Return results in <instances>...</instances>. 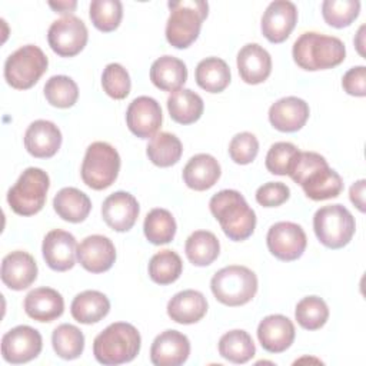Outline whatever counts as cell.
<instances>
[{"instance_id":"obj_1","label":"cell","mask_w":366,"mask_h":366,"mask_svg":"<svg viewBox=\"0 0 366 366\" xmlns=\"http://www.w3.org/2000/svg\"><path fill=\"white\" fill-rule=\"evenodd\" d=\"M287 176L300 184L305 194L312 200L337 197L343 190L340 174L330 169L326 159L315 152H297Z\"/></svg>"},{"instance_id":"obj_2","label":"cell","mask_w":366,"mask_h":366,"mask_svg":"<svg viewBox=\"0 0 366 366\" xmlns=\"http://www.w3.org/2000/svg\"><path fill=\"white\" fill-rule=\"evenodd\" d=\"M209 207L230 240H246L254 232L256 213L237 190L226 189L217 192L212 196Z\"/></svg>"},{"instance_id":"obj_3","label":"cell","mask_w":366,"mask_h":366,"mask_svg":"<svg viewBox=\"0 0 366 366\" xmlns=\"http://www.w3.org/2000/svg\"><path fill=\"white\" fill-rule=\"evenodd\" d=\"M292 56L300 69L316 71L339 66L345 60L346 49L343 41L335 36L306 31L296 39Z\"/></svg>"},{"instance_id":"obj_4","label":"cell","mask_w":366,"mask_h":366,"mask_svg":"<svg viewBox=\"0 0 366 366\" xmlns=\"http://www.w3.org/2000/svg\"><path fill=\"white\" fill-rule=\"evenodd\" d=\"M140 333L126 322H114L100 332L93 342L96 360L106 366L132 362L140 352Z\"/></svg>"},{"instance_id":"obj_5","label":"cell","mask_w":366,"mask_h":366,"mask_svg":"<svg viewBox=\"0 0 366 366\" xmlns=\"http://www.w3.org/2000/svg\"><path fill=\"white\" fill-rule=\"evenodd\" d=\"M167 6L170 16L166 23V39L170 46L186 49L199 37L209 4L202 0H182L169 1Z\"/></svg>"},{"instance_id":"obj_6","label":"cell","mask_w":366,"mask_h":366,"mask_svg":"<svg viewBox=\"0 0 366 366\" xmlns=\"http://www.w3.org/2000/svg\"><path fill=\"white\" fill-rule=\"evenodd\" d=\"M214 297L230 307L249 303L257 292V277L246 266L232 264L216 272L210 280Z\"/></svg>"},{"instance_id":"obj_7","label":"cell","mask_w":366,"mask_h":366,"mask_svg":"<svg viewBox=\"0 0 366 366\" xmlns=\"http://www.w3.org/2000/svg\"><path fill=\"white\" fill-rule=\"evenodd\" d=\"M49 187L50 179L43 169L27 167L9 189L7 203L16 214L33 216L43 209Z\"/></svg>"},{"instance_id":"obj_8","label":"cell","mask_w":366,"mask_h":366,"mask_svg":"<svg viewBox=\"0 0 366 366\" xmlns=\"http://www.w3.org/2000/svg\"><path fill=\"white\" fill-rule=\"evenodd\" d=\"M119 170L120 156L112 144L106 142H94L87 147L80 174L90 189H107L117 179Z\"/></svg>"},{"instance_id":"obj_9","label":"cell","mask_w":366,"mask_h":366,"mask_svg":"<svg viewBox=\"0 0 366 366\" xmlns=\"http://www.w3.org/2000/svg\"><path fill=\"white\" fill-rule=\"evenodd\" d=\"M313 230L317 240L329 249L346 246L356 230L355 217L342 204H329L316 210Z\"/></svg>"},{"instance_id":"obj_10","label":"cell","mask_w":366,"mask_h":366,"mask_svg":"<svg viewBox=\"0 0 366 366\" xmlns=\"http://www.w3.org/2000/svg\"><path fill=\"white\" fill-rule=\"evenodd\" d=\"M49 60L43 50L34 44H26L11 53L4 63V79L13 89L33 87L47 70Z\"/></svg>"},{"instance_id":"obj_11","label":"cell","mask_w":366,"mask_h":366,"mask_svg":"<svg viewBox=\"0 0 366 366\" xmlns=\"http://www.w3.org/2000/svg\"><path fill=\"white\" fill-rule=\"evenodd\" d=\"M89 39L84 21L73 14L63 16L51 23L47 31V41L51 50L61 57L79 54Z\"/></svg>"},{"instance_id":"obj_12","label":"cell","mask_w":366,"mask_h":366,"mask_svg":"<svg viewBox=\"0 0 366 366\" xmlns=\"http://www.w3.org/2000/svg\"><path fill=\"white\" fill-rule=\"evenodd\" d=\"M43 347L39 330L31 326L20 325L4 333L1 337L3 359L11 365H20L37 357Z\"/></svg>"},{"instance_id":"obj_13","label":"cell","mask_w":366,"mask_h":366,"mask_svg":"<svg viewBox=\"0 0 366 366\" xmlns=\"http://www.w3.org/2000/svg\"><path fill=\"white\" fill-rule=\"evenodd\" d=\"M266 243L269 252L283 262H292L299 259L307 244L306 233L297 223L277 222L270 226Z\"/></svg>"},{"instance_id":"obj_14","label":"cell","mask_w":366,"mask_h":366,"mask_svg":"<svg viewBox=\"0 0 366 366\" xmlns=\"http://www.w3.org/2000/svg\"><path fill=\"white\" fill-rule=\"evenodd\" d=\"M162 107L149 96L136 97L127 107L126 123L129 130L140 139H152L162 126Z\"/></svg>"},{"instance_id":"obj_15","label":"cell","mask_w":366,"mask_h":366,"mask_svg":"<svg viewBox=\"0 0 366 366\" xmlns=\"http://www.w3.org/2000/svg\"><path fill=\"white\" fill-rule=\"evenodd\" d=\"M297 21V9L292 1H272L262 16V33L270 43L285 41Z\"/></svg>"},{"instance_id":"obj_16","label":"cell","mask_w":366,"mask_h":366,"mask_svg":"<svg viewBox=\"0 0 366 366\" xmlns=\"http://www.w3.org/2000/svg\"><path fill=\"white\" fill-rule=\"evenodd\" d=\"M41 252L50 269L56 272H66L76 263L77 243L71 233L54 229L44 236Z\"/></svg>"},{"instance_id":"obj_17","label":"cell","mask_w":366,"mask_h":366,"mask_svg":"<svg viewBox=\"0 0 366 366\" xmlns=\"http://www.w3.org/2000/svg\"><path fill=\"white\" fill-rule=\"evenodd\" d=\"M190 355V342L179 330H164L156 336L150 347V360L156 366L183 365Z\"/></svg>"},{"instance_id":"obj_18","label":"cell","mask_w":366,"mask_h":366,"mask_svg":"<svg viewBox=\"0 0 366 366\" xmlns=\"http://www.w3.org/2000/svg\"><path fill=\"white\" fill-rule=\"evenodd\" d=\"M139 203L129 192H114L107 196L102 206V216L106 224L116 232L130 230L139 216Z\"/></svg>"},{"instance_id":"obj_19","label":"cell","mask_w":366,"mask_h":366,"mask_svg":"<svg viewBox=\"0 0 366 366\" xmlns=\"http://www.w3.org/2000/svg\"><path fill=\"white\" fill-rule=\"evenodd\" d=\"M77 260L90 273L107 272L116 260L113 242L103 234H92L77 246Z\"/></svg>"},{"instance_id":"obj_20","label":"cell","mask_w":366,"mask_h":366,"mask_svg":"<svg viewBox=\"0 0 366 366\" xmlns=\"http://www.w3.org/2000/svg\"><path fill=\"white\" fill-rule=\"evenodd\" d=\"M295 325L283 315H269L257 326V339L269 353H282L295 340Z\"/></svg>"},{"instance_id":"obj_21","label":"cell","mask_w":366,"mask_h":366,"mask_svg":"<svg viewBox=\"0 0 366 366\" xmlns=\"http://www.w3.org/2000/svg\"><path fill=\"white\" fill-rule=\"evenodd\" d=\"M309 112V104L303 99L287 96L270 106L269 122L279 132L293 133L306 124Z\"/></svg>"},{"instance_id":"obj_22","label":"cell","mask_w":366,"mask_h":366,"mask_svg":"<svg viewBox=\"0 0 366 366\" xmlns=\"http://www.w3.org/2000/svg\"><path fill=\"white\" fill-rule=\"evenodd\" d=\"M0 276L1 282L11 290L27 289L37 277L36 260L27 252H11L1 262Z\"/></svg>"},{"instance_id":"obj_23","label":"cell","mask_w":366,"mask_h":366,"mask_svg":"<svg viewBox=\"0 0 366 366\" xmlns=\"http://www.w3.org/2000/svg\"><path fill=\"white\" fill-rule=\"evenodd\" d=\"M60 146L61 132L53 122L36 120L30 123L24 133V147L37 159L54 156Z\"/></svg>"},{"instance_id":"obj_24","label":"cell","mask_w":366,"mask_h":366,"mask_svg":"<svg viewBox=\"0 0 366 366\" xmlns=\"http://www.w3.org/2000/svg\"><path fill=\"white\" fill-rule=\"evenodd\" d=\"M237 70L244 83H263L270 76L272 57L260 44L249 43L237 53Z\"/></svg>"},{"instance_id":"obj_25","label":"cell","mask_w":366,"mask_h":366,"mask_svg":"<svg viewBox=\"0 0 366 366\" xmlns=\"http://www.w3.org/2000/svg\"><path fill=\"white\" fill-rule=\"evenodd\" d=\"M23 306L29 317L37 322H51L63 315L64 300L51 287H37L26 295Z\"/></svg>"},{"instance_id":"obj_26","label":"cell","mask_w":366,"mask_h":366,"mask_svg":"<svg viewBox=\"0 0 366 366\" xmlns=\"http://www.w3.org/2000/svg\"><path fill=\"white\" fill-rule=\"evenodd\" d=\"M207 312V300L203 293L187 289L176 293L167 303L169 317L180 325H192L203 319Z\"/></svg>"},{"instance_id":"obj_27","label":"cell","mask_w":366,"mask_h":366,"mask_svg":"<svg viewBox=\"0 0 366 366\" xmlns=\"http://www.w3.org/2000/svg\"><path fill=\"white\" fill-rule=\"evenodd\" d=\"M219 162L207 153H199L186 163L183 169V180L187 187L203 192L216 184L220 177Z\"/></svg>"},{"instance_id":"obj_28","label":"cell","mask_w":366,"mask_h":366,"mask_svg":"<svg viewBox=\"0 0 366 366\" xmlns=\"http://www.w3.org/2000/svg\"><path fill=\"white\" fill-rule=\"evenodd\" d=\"M150 80L157 89L173 93L187 80L186 64L177 57L162 56L150 67Z\"/></svg>"},{"instance_id":"obj_29","label":"cell","mask_w":366,"mask_h":366,"mask_svg":"<svg viewBox=\"0 0 366 366\" xmlns=\"http://www.w3.org/2000/svg\"><path fill=\"white\" fill-rule=\"evenodd\" d=\"M109 310L110 302L107 296L99 290H84L79 293L70 306L73 319L83 325L100 322L107 316Z\"/></svg>"},{"instance_id":"obj_30","label":"cell","mask_w":366,"mask_h":366,"mask_svg":"<svg viewBox=\"0 0 366 366\" xmlns=\"http://www.w3.org/2000/svg\"><path fill=\"white\" fill-rule=\"evenodd\" d=\"M53 207L59 217L63 220L70 223H80L89 216L92 210V202L84 192L76 187H63L54 196Z\"/></svg>"},{"instance_id":"obj_31","label":"cell","mask_w":366,"mask_h":366,"mask_svg":"<svg viewBox=\"0 0 366 366\" xmlns=\"http://www.w3.org/2000/svg\"><path fill=\"white\" fill-rule=\"evenodd\" d=\"M202 97L190 89H179L167 97V110L170 117L179 124H192L203 114Z\"/></svg>"},{"instance_id":"obj_32","label":"cell","mask_w":366,"mask_h":366,"mask_svg":"<svg viewBox=\"0 0 366 366\" xmlns=\"http://www.w3.org/2000/svg\"><path fill=\"white\" fill-rule=\"evenodd\" d=\"M196 83L209 93H220L230 83V69L223 59L206 57L196 66Z\"/></svg>"},{"instance_id":"obj_33","label":"cell","mask_w":366,"mask_h":366,"mask_svg":"<svg viewBox=\"0 0 366 366\" xmlns=\"http://www.w3.org/2000/svg\"><path fill=\"white\" fill-rule=\"evenodd\" d=\"M184 252L189 262L194 266H209L217 259L220 253V243L214 233L196 230L187 237Z\"/></svg>"},{"instance_id":"obj_34","label":"cell","mask_w":366,"mask_h":366,"mask_svg":"<svg viewBox=\"0 0 366 366\" xmlns=\"http://www.w3.org/2000/svg\"><path fill=\"white\" fill-rule=\"evenodd\" d=\"M146 153L153 164L159 167H169L180 160L183 146L177 136L169 132H160L150 139Z\"/></svg>"},{"instance_id":"obj_35","label":"cell","mask_w":366,"mask_h":366,"mask_svg":"<svg viewBox=\"0 0 366 366\" xmlns=\"http://www.w3.org/2000/svg\"><path fill=\"white\" fill-rule=\"evenodd\" d=\"M219 353L223 359L232 363H246L254 353L256 347L250 335L242 329H234L224 333L219 340Z\"/></svg>"},{"instance_id":"obj_36","label":"cell","mask_w":366,"mask_h":366,"mask_svg":"<svg viewBox=\"0 0 366 366\" xmlns=\"http://www.w3.org/2000/svg\"><path fill=\"white\" fill-rule=\"evenodd\" d=\"M183 270V262L180 256L170 250L164 249L152 256L149 262V276L157 285H170L176 282Z\"/></svg>"},{"instance_id":"obj_37","label":"cell","mask_w":366,"mask_h":366,"mask_svg":"<svg viewBox=\"0 0 366 366\" xmlns=\"http://www.w3.org/2000/svg\"><path fill=\"white\" fill-rule=\"evenodd\" d=\"M143 230L146 239L153 244L170 243L176 234V220L166 209H153L147 213Z\"/></svg>"},{"instance_id":"obj_38","label":"cell","mask_w":366,"mask_h":366,"mask_svg":"<svg viewBox=\"0 0 366 366\" xmlns=\"http://www.w3.org/2000/svg\"><path fill=\"white\" fill-rule=\"evenodd\" d=\"M51 345L59 357L64 360H73L83 353L84 336L77 326L63 323L53 330Z\"/></svg>"},{"instance_id":"obj_39","label":"cell","mask_w":366,"mask_h":366,"mask_svg":"<svg viewBox=\"0 0 366 366\" xmlns=\"http://www.w3.org/2000/svg\"><path fill=\"white\" fill-rule=\"evenodd\" d=\"M295 317L303 329L317 330L327 322L329 307L322 297L306 296L296 305Z\"/></svg>"},{"instance_id":"obj_40","label":"cell","mask_w":366,"mask_h":366,"mask_svg":"<svg viewBox=\"0 0 366 366\" xmlns=\"http://www.w3.org/2000/svg\"><path fill=\"white\" fill-rule=\"evenodd\" d=\"M46 100L59 109L71 107L79 99V87L76 81L63 74L51 76L44 84Z\"/></svg>"},{"instance_id":"obj_41","label":"cell","mask_w":366,"mask_h":366,"mask_svg":"<svg viewBox=\"0 0 366 366\" xmlns=\"http://www.w3.org/2000/svg\"><path fill=\"white\" fill-rule=\"evenodd\" d=\"M93 26L104 33L119 27L123 17V6L119 0H93L89 7Z\"/></svg>"},{"instance_id":"obj_42","label":"cell","mask_w":366,"mask_h":366,"mask_svg":"<svg viewBox=\"0 0 366 366\" xmlns=\"http://www.w3.org/2000/svg\"><path fill=\"white\" fill-rule=\"evenodd\" d=\"M360 1L357 0H325L322 3L323 20L336 29L350 26L359 16Z\"/></svg>"},{"instance_id":"obj_43","label":"cell","mask_w":366,"mask_h":366,"mask_svg":"<svg viewBox=\"0 0 366 366\" xmlns=\"http://www.w3.org/2000/svg\"><path fill=\"white\" fill-rule=\"evenodd\" d=\"M102 86L107 96L116 100H122L130 93V76L122 64L110 63L103 70Z\"/></svg>"},{"instance_id":"obj_44","label":"cell","mask_w":366,"mask_h":366,"mask_svg":"<svg viewBox=\"0 0 366 366\" xmlns=\"http://www.w3.org/2000/svg\"><path fill=\"white\" fill-rule=\"evenodd\" d=\"M299 149L289 142H277L270 146L267 154H266V169L272 174L277 176H286L289 173V169L292 166V162L295 156L297 154Z\"/></svg>"},{"instance_id":"obj_45","label":"cell","mask_w":366,"mask_h":366,"mask_svg":"<svg viewBox=\"0 0 366 366\" xmlns=\"http://www.w3.org/2000/svg\"><path fill=\"white\" fill-rule=\"evenodd\" d=\"M259 152V142L253 133L242 132L232 137L229 143V156L237 164L252 163Z\"/></svg>"},{"instance_id":"obj_46","label":"cell","mask_w":366,"mask_h":366,"mask_svg":"<svg viewBox=\"0 0 366 366\" xmlns=\"http://www.w3.org/2000/svg\"><path fill=\"white\" fill-rule=\"evenodd\" d=\"M290 197V189L282 182H269L256 190V202L263 207H276Z\"/></svg>"},{"instance_id":"obj_47","label":"cell","mask_w":366,"mask_h":366,"mask_svg":"<svg viewBox=\"0 0 366 366\" xmlns=\"http://www.w3.org/2000/svg\"><path fill=\"white\" fill-rule=\"evenodd\" d=\"M342 86L345 92L350 96H356V97L366 96V67L356 66L349 69L343 74Z\"/></svg>"},{"instance_id":"obj_48","label":"cell","mask_w":366,"mask_h":366,"mask_svg":"<svg viewBox=\"0 0 366 366\" xmlns=\"http://www.w3.org/2000/svg\"><path fill=\"white\" fill-rule=\"evenodd\" d=\"M365 186H366V180L360 179L356 183H353L350 186V202L363 213L365 212Z\"/></svg>"},{"instance_id":"obj_49","label":"cell","mask_w":366,"mask_h":366,"mask_svg":"<svg viewBox=\"0 0 366 366\" xmlns=\"http://www.w3.org/2000/svg\"><path fill=\"white\" fill-rule=\"evenodd\" d=\"M49 6L57 13H71L76 9L77 1H74V0H70V1H49Z\"/></svg>"},{"instance_id":"obj_50","label":"cell","mask_w":366,"mask_h":366,"mask_svg":"<svg viewBox=\"0 0 366 366\" xmlns=\"http://www.w3.org/2000/svg\"><path fill=\"white\" fill-rule=\"evenodd\" d=\"M363 31H365V26H362L360 29H359V31H357V36H356V39H355V46L357 47V51H359V54L360 56H365V51H363V46H365V43H363Z\"/></svg>"}]
</instances>
